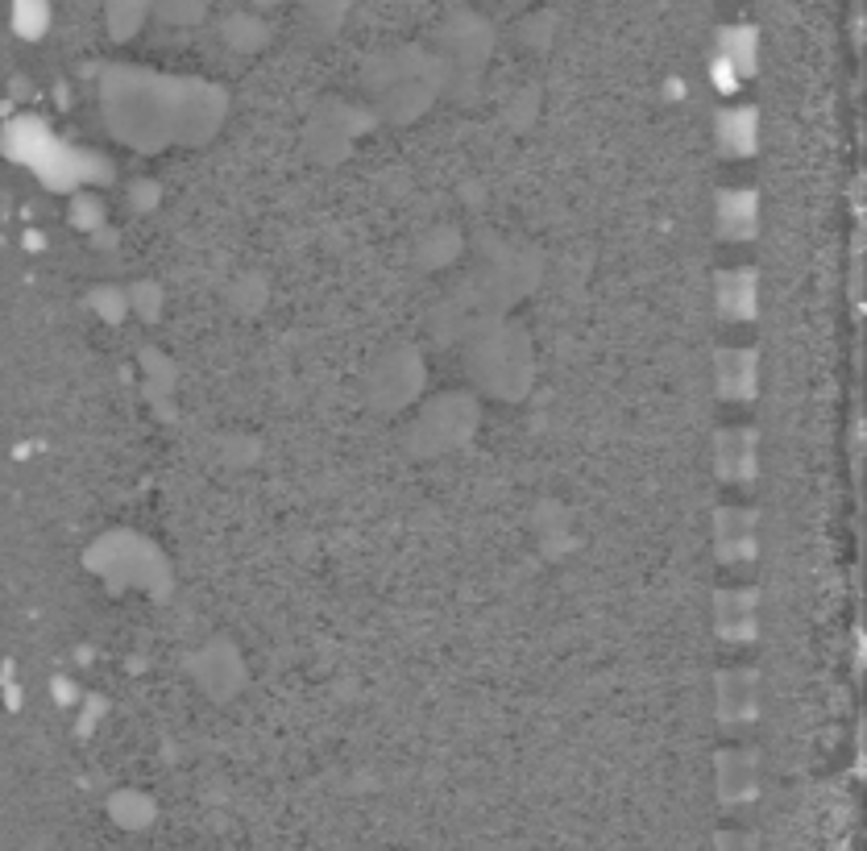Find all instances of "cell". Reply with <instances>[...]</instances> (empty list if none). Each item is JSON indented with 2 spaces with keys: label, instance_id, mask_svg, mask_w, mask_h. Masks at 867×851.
Listing matches in <instances>:
<instances>
[{
  "label": "cell",
  "instance_id": "6da1fadb",
  "mask_svg": "<svg viewBox=\"0 0 867 851\" xmlns=\"http://www.w3.org/2000/svg\"><path fill=\"white\" fill-rule=\"evenodd\" d=\"M755 229V196L747 191H735V196L722 200V233L726 237H751Z\"/></svg>",
  "mask_w": 867,
  "mask_h": 851
},
{
  "label": "cell",
  "instance_id": "277c9868",
  "mask_svg": "<svg viewBox=\"0 0 867 851\" xmlns=\"http://www.w3.org/2000/svg\"><path fill=\"white\" fill-rule=\"evenodd\" d=\"M751 274H722V308L726 316H747L751 312Z\"/></svg>",
  "mask_w": 867,
  "mask_h": 851
},
{
  "label": "cell",
  "instance_id": "7a4b0ae2",
  "mask_svg": "<svg viewBox=\"0 0 867 851\" xmlns=\"http://www.w3.org/2000/svg\"><path fill=\"white\" fill-rule=\"evenodd\" d=\"M751 370H755V366H751V358H747L743 349H735V353L726 349V353H722V395L747 399V395H751V378H755Z\"/></svg>",
  "mask_w": 867,
  "mask_h": 851
},
{
  "label": "cell",
  "instance_id": "3957f363",
  "mask_svg": "<svg viewBox=\"0 0 867 851\" xmlns=\"http://www.w3.org/2000/svg\"><path fill=\"white\" fill-rule=\"evenodd\" d=\"M722 146L731 154H751L755 146V117L751 113H726L722 117Z\"/></svg>",
  "mask_w": 867,
  "mask_h": 851
}]
</instances>
